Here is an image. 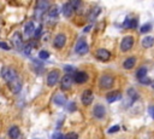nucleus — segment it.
Listing matches in <instances>:
<instances>
[{"mask_svg": "<svg viewBox=\"0 0 154 139\" xmlns=\"http://www.w3.org/2000/svg\"><path fill=\"white\" fill-rule=\"evenodd\" d=\"M1 77L4 79V80H5L8 85L11 84V82H13V81H16L17 79H19L18 75H17V72L15 70V69L10 68V67L3 68V70H1Z\"/></svg>", "mask_w": 154, "mask_h": 139, "instance_id": "1", "label": "nucleus"}, {"mask_svg": "<svg viewBox=\"0 0 154 139\" xmlns=\"http://www.w3.org/2000/svg\"><path fill=\"white\" fill-rule=\"evenodd\" d=\"M115 84V79L112 77L111 75H102L99 80V85L101 88H104V90H108L113 86Z\"/></svg>", "mask_w": 154, "mask_h": 139, "instance_id": "2", "label": "nucleus"}, {"mask_svg": "<svg viewBox=\"0 0 154 139\" xmlns=\"http://www.w3.org/2000/svg\"><path fill=\"white\" fill-rule=\"evenodd\" d=\"M75 51H76L78 55H81V56H83V55L88 53L89 46H88V44H87V41L84 40V39H79V40L77 41L76 47H75Z\"/></svg>", "mask_w": 154, "mask_h": 139, "instance_id": "3", "label": "nucleus"}, {"mask_svg": "<svg viewBox=\"0 0 154 139\" xmlns=\"http://www.w3.org/2000/svg\"><path fill=\"white\" fill-rule=\"evenodd\" d=\"M59 77H60L59 70H52V72H49L48 75H47V85L49 87L56 86L57 82H58V80H59Z\"/></svg>", "mask_w": 154, "mask_h": 139, "instance_id": "4", "label": "nucleus"}, {"mask_svg": "<svg viewBox=\"0 0 154 139\" xmlns=\"http://www.w3.org/2000/svg\"><path fill=\"white\" fill-rule=\"evenodd\" d=\"M49 5L47 1H44V0H40L36 5V9H35V17H41V15H44L47 10H48Z\"/></svg>", "mask_w": 154, "mask_h": 139, "instance_id": "5", "label": "nucleus"}, {"mask_svg": "<svg viewBox=\"0 0 154 139\" xmlns=\"http://www.w3.org/2000/svg\"><path fill=\"white\" fill-rule=\"evenodd\" d=\"M132 46H134V38H132L131 35L125 36L124 39H123L122 44H120V48H122V51H123V52L129 51V50H130Z\"/></svg>", "mask_w": 154, "mask_h": 139, "instance_id": "6", "label": "nucleus"}, {"mask_svg": "<svg viewBox=\"0 0 154 139\" xmlns=\"http://www.w3.org/2000/svg\"><path fill=\"white\" fill-rule=\"evenodd\" d=\"M81 101H82V103H83V105H90L94 101L93 92L89 91V90H86L81 96Z\"/></svg>", "mask_w": 154, "mask_h": 139, "instance_id": "7", "label": "nucleus"}, {"mask_svg": "<svg viewBox=\"0 0 154 139\" xmlns=\"http://www.w3.org/2000/svg\"><path fill=\"white\" fill-rule=\"evenodd\" d=\"M12 44L15 46V48L17 50H22L24 46H23V36L20 33L16 32L13 35H12Z\"/></svg>", "mask_w": 154, "mask_h": 139, "instance_id": "8", "label": "nucleus"}, {"mask_svg": "<svg viewBox=\"0 0 154 139\" xmlns=\"http://www.w3.org/2000/svg\"><path fill=\"white\" fill-rule=\"evenodd\" d=\"M65 44H66V36L64 34H58V35H56L54 40H53V45H54L56 48H58V50L59 48H63L65 46Z\"/></svg>", "mask_w": 154, "mask_h": 139, "instance_id": "9", "label": "nucleus"}, {"mask_svg": "<svg viewBox=\"0 0 154 139\" xmlns=\"http://www.w3.org/2000/svg\"><path fill=\"white\" fill-rule=\"evenodd\" d=\"M72 80H74V77L70 74L64 75L63 77H61V82H60L61 90H69V88L71 87V85H72Z\"/></svg>", "mask_w": 154, "mask_h": 139, "instance_id": "10", "label": "nucleus"}, {"mask_svg": "<svg viewBox=\"0 0 154 139\" xmlns=\"http://www.w3.org/2000/svg\"><path fill=\"white\" fill-rule=\"evenodd\" d=\"M88 79H89V76L86 72H76L74 75V80L77 84H84L88 81Z\"/></svg>", "mask_w": 154, "mask_h": 139, "instance_id": "11", "label": "nucleus"}, {"mask_svg": "<svg viewBox=\"0 0 154 139\" xmlns=\"http://www.w3.org/2000/svg\"><path fill=\"white\" fill-rule=\"evenodd\" d=\"M96 58L99 59V61H108V59L111 58V53L110 51H107V50L105 48H99L96 53H95Z\"/></svg>", "mask_w": 154, "mask_h": 139, "instance_id": "12", "label": "nucleus"}, {"mask_svg": "<svg viewBox=\"0 0 154 139\" xmlns=\"http://www.w3.org/2000/svg\"><path fill=\"white\" fill-rule=\"evenodd\" d=\"M105 114H106V109H105L104 105L98 104V105L94 106V109H93V115L96 118H102V117L105 116Z\"/></svg>", "mask_w": 154, "mask_h": 139, "instance_id": "13", "label": "nucleus"}, {"mask_svg": "<svg viewBox=\"0 0 154 139\" xmlns=\"http://www.w3.org/2000/svg\"><path fill=\"white\" fill-rule=\"evenodd\" d=\"M122 99V93L119 91H112L111 93L107 94V102L108 103H115L117 101Z\"/></svg>", "mask_w": 154, "mask_h": 139, "instance_id": "14", "label": "nucleus"}, {"mask_svg": "<svg viewBox=\"0 0 154 139\" xmlns=\"http://www.w3.org/2000/svg\"><path fill=\"white\" fill-rule=\"evenodd\" d=\"M35 34V26H34V22H28L25 24V28H24V35L27 38L32 36Z\"/></svg>", "mask_w": 154, "mask_h": 139, "instance_id": "15", "label": "nucleus"}, {"mask_svg": "<svg viewBox=\"0 0 154 139\" xmlns=\"http://www.w3.org/2000/svg\"><path fill=\"white\" fill-rule=\"evenodd\" d=\"M72 12H74V7L71 5V3H65L63 5V15L69 18V17H71Z\"/></svg>", "mask_w": 154, "mask_h": 139, "instance_id": "16", "label": "nucleus"}, {"mask_svg": "<svg viewBox=\"0 0 154 139\" xmlns=\"http://www.w3.org/2000/svg\"><path fill=\"white\" fill-rule=\"evenodd\" d=\"M8 86H10V88H11V91H12L13 93H18L20 90H22V82H20L19 79H17L16 81L11 82Z\"/></svg>", "mask_w": 154, "mask_h": 139, "instance_id": "17", "label": "nucleus"}, {"mask_svg": "<svg viewBox=\"0 0 154 139\" xmlns=\"http://www.w3.org/2000/svg\"><path fill=\"white\" fill-rule=\"evenodd\" d=\"M20 135V131L17 126H12L11 128L8 130V137L11 139H18Z\"/></svg>", "mask_w": 154, "mask_h": 139, "instance_id": "18", "label": "nucleus"}, {"mask_svg": "<svg viewBox=\"0 0 154 139\" xmlns=\"http://www.w3.org/2000/svg\"><path fill=\"white\" fill-rule=\"evenodd\" d=\"M135 64H136V57L132 56V57H129L125 59V62L123 63V67L125 69H132L135 67Z\"/></svg>", "mask_w": 154, "mask_h": 139, "instance_id": "19", "label": "nucleus"}, {"mask_svg": "<svg viewBox=\"0 0 154 139\" xmlns=\"http://www.w3.org/2000/svg\"><path fill=\"white\" fill-rule=\"evenodd\" d=\"M53 103L57 104V105H64L66 103V98L64 94H60V93H57L53 98Z\"/></svg>", "mask_w": 154, "mask_h": 139, "instance_id": "20", "label": "nucleus"}, {"mask_svg": "<svg viewBox=\"0 0 154 139\" xmlns=\"http://www.w3.org/2000/svg\"><path fill=\"white\" fill-rule=\"evenodd\" d=\"M101 13V9L100 7H94L93 10L90 11V13H89V16H88V21H95L96 19V17L99 16Z\"/></svg>", "mask_w": 154, "mask_h": 139, "instance_id": "21", "label": "nucleus"}, {"mask_svg": "<svg viewBox=\"0 0 154 139\" xmlns=\"http://www.w3.org/2000/svg\"><path fill=\"white\" fill-rule=\"evenodd\" d=\"M154 45V38L153 36H146L142 39V46L145 48H149Z\"/></svg>", "mask_w": 154, "mask_h": 139, "instance_id": "22", "label": "nucleus"}, {"mask_svg": "<svg viewBox=\"0 0 154 139\" xmlns=\"http://www.w3.org/2000/svg\"><path fill=\"white\" fill-rule=\"evenodd\" d=\"M124 26L125 28H136L137 27V19H134V18H127L125 22H124Z\"/></svg>", "mask_w": 154, "mask_h": 139, "instance_id": "23", "label": "nucleus"}, {"mask_svg": "<svg viewBox=\"0 0 154 139\" xmlns=\"http://www.w3.org/2000/svg\"><path fill=\"white\" fill-rule=\"evenodd\" d=\"M33 48H34V44L33 43H29V44L24 45V47H23L24 55H30V53H32V51H33Z\"/></svg>", "mask_w": 154, "mask_h": 139, "instance_id": "24", "label": "nucleus"}, {"mask_svg": "<svg viewBox=\"0 0 154 139\" xmlns=\"http://www.w3.org/2000/svg\"><path fill=\"white\" fill-rule=\"evenodd\" d=\"M136 76H137L139 79H142V77L147 76V68H146V67L140 68L139 70H137V73H136Z\"/></svg>", "mask_w": 154, "mask_h": 139, "instance_id": "25", "label": "nucleus"}, {"mask_svg": "<svg viewBox=\"0 0 154 139\" xmlns=\"http://www.w3.org/2000/svg\"><path fill=\"white\" fill-rule=\"evenodd\" d=\"M48 16H49L51 18H57V16H58V7H57V6L51 7V9L48 10Z\"/></svg>", "mask_w": 154, "mask_h": 139, "instance_id": "26", "label": "nucleus"}, {"mask_svg": "<svg viewBox=\"0 0 154 139\" xmlns=\"http://www.w3.org/2000/svg\"><path fill=\"white\" fill-rule=\"evenodd\" d=\"M152 23H146V24H143L141 28H140V33H148L149 30H152Z\"/></svg>", "mask_w": 154, "mask_h": 139, "instance_id": "27", "label": "nucleus"}, {"mask_svg": "<svg viewBox=\"0 0 154 139\" xmlns=\"http://www.w3.org/2000/svg\"><path fill=\"white\" fill-rule=\"evenodd\" d=\"M128 96L131 98V101H136L137 99V93H136V91L134 90V88H130V90H128Z\"/></svg>", "mask_w": 154, "mask_h": 139, "instance_id": "28", "label": "nucleus"}, {"mask_svg": "<svg viewBox=\"0 0 154 139\" xmlns=\"http://www.w3.org/2000/svg\"><path fill=\"white\" fill-rule=\"evenodd\" d=\"M71 5H72L74 10H77V12H81V6H82V3L79 1V0H75V1L71 3Z\"/></svg>", "mask_w": 154, "mask_h": 139, "instance_id": "29", "label": "nucleus"}, {"mask_svg": "<svg viewBox=\"0 0 154 139\" xmlns=\"http://www.w3.org/2000/svg\"><path fill=\"white\" fill-rule=\"evenodd\" d=\"M39 58L42 59V61H46V59L49 58V53L47 51H40L39 52Z\"/></svg>", "mask_w": 154, "mask_h": 139, "instance_id": "30", "label": "nucleus"}, {"mask_svg": "<svg viewBox=\"0 0 154 139\" xmlns=\"http://www.w3.org/2000/svg\"><path fill=\"white\" fill-rule=\"evenodd\" d=\"M139 81H140V84H142V85H149V84H152L150 79H149L148 76H145V77H142V79H139Z\"/></svg>", "mask_w": 154, "mask_h": 139, "instance_id": "31", "label": "nucleus"}, {"mask_svg": "<svg viewBox=\"0 0 154 139\" xmlns=\"http://www.w3.org/2000/svg\"><path fill=\"white\" fill-rule=\"evenodd\" d=\"M119 130H120V126L116 125V126H113V127H111L107 132H108V133H116V132H118Z\"/></svg>", "mask_w": 154, "mask_h": 139, "instance_id": "32", "label": "nucleus"}, {"mask_svg": "<svg viewBox=\"0 0 154 139\" xmlns=\"http://www.w3.org/2000/svg\"><path fill=\"white\" fill-rule=\"evenodd\" d=\"M41 32H42V26L40 24V26L35 29V34H34V36H35V38H39V36H40V34H41Z\"/></svg>", "mask_w": 154, "mask_h": 139, "instance_id": "33", "label": "nucleus"}, {"mask_svg": "<svg viewBox=\"0 0 154 139\" xmlns=\"http://www.w3.org/2000/svg\"><path fill=\"white\" fill-rule=\"evenodd\" d=\"M0 48H1V50H5V51H8V50H10V46H8L6 43H4V41H0Z\"/></svg>", "mask_w": 154, "mask_h": 139, "instance_id": "34", "label": "nucleus"}, {"mask_svg": "<svg viewBox=\"0 0 154 139\" xmlns=\"http://www.w3.org/2000/svg\"><path fill=\"white\" fill-rule=\"evenodd\" d=\"M64 70L68 73V74H70V73H72L74 70H75V68L72 67V65H65V68H64Z\"/></svg>", "mask_w": 154, "mask_h": 139, "instance_id": "35", "label": "nucleus"}, {"mask_svg": "<svg viewBox=\"0 0 154 139\" xmlns=\"http://www.w3.org/2000/svg\"><path fill=\"white\" fill-rule=\"evenodd\" d=\"M68 110H69V111H75V110H76V104H75L74 102L69 103V108H68Z\"/></svg>", "mask_w": 154, "mask_h": 139, "instance_id": "36", "label": "nucleus"}, {"mask_svg": "<svg viewBox=\"0 0 154 139\" xmlns=\"http://www.w3.org/2000/svg\"><path fill=\"white\" fill-rule=\"evenodd\" d=\"M65 137H66V139H77V138H78V135H77L76 133H69V134H66Z\"/></svg>", "mask_w": 154, "mask_h": 139, "instance_id": "37", "label": "nucleus"}, {"mask_svg": "<svg viewBox=\"0 0 154 139\" xmlns=\"http://www.w3.org/2000/svg\"><path fill=\"white\" fill-rule=\"evenodd\" d=\"M148 113H149V115L154 118V105H152V106L148 108Z\"/></svg>", "mask_w": 154, "mask_h": 139, "instance_id": "38", "label": "nucleus"}, {"mask_svg": "<svg viewBox=\"0 0 154 139\" xmlns=\"http://www.w3.org/2000/svg\"><path fill=\"white\" fill-rule=\"evenodd\" d=\"M90 28H91L90 26H88V27H86V29H84V32H86V33H87V32H89V30H90Z\"/></svg>", "mask_w": 154, "mask_h": 139, "instance_id": "39", "label": "nucleus"}, {"mask_svg": "<svg viewBox=\"0 0 154 139\" xmlns=\"http://www.w3.org/2000/svg\"><path fill=\"white\" fill-rule=\"evenodd\" d=\"M58 139H66V137H65V135H59Z\"/></svg>", "mask_w": 154, "mask_h": 139, "instance_id": "40", "label": "nucleus"}, {"mask_svg": "<svg viewBox=\"0 0 154 139\" xmlns=\"http://www.w3.org/2000/svg\"><path fill=\"white\" fill-rule=\"evenodd\" d=\"M150 85H152V88H153V90H154V80L152 81V84H150Z\"/></svg>", "mask_w": 154, "mask_h": 139, "instance_id": "41", "label": "nucleus"}]
</instances>
